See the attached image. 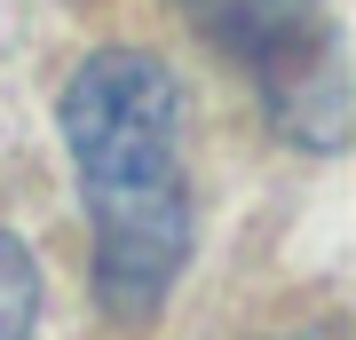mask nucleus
Segmentation results:
<instances>
[{"instance_id":"f257e3e1","label":"nucleus","mask_w":356,"mask_h":340,"mask_svg":"<svg viewBox=\"0 0 356 340\" xmlns=\"http://www.w3.org/2000/svg\"><path fill=\"white\" fill-rule=\"evenodd\" d=\"M64 143L95 222V293L143 325L191 261V182H182V88L159 56L103 48L64 88Z\"/></svg>"},{"instance_id":"f03ea898","label":"nucleus","mask_w":356,"mask_h":340,"mask_svg":"<svg viewBox=\"0 0 356 340\" xmlns=\"http://www.w3.org/2000/svg\"><path fill=\"white\" fill-rule=\"evenodd\" d=\"M254 79H261L269 111H277V127L293 143H309V151H332L341 143V127H348V63H341V32L332 24L293 40L285 56L254 63Z\"/></svg>"},{"instance_id":"7ed1b4c3","label":"nucleus","mask_w":356,"mask_h":340,"mask_svg":"<svg viewBox=\"0 0 356 340\" xmlns=\"http://www.w3.org/2000/svg\"><path fill=\"white\" fill-rule=\"evenodd\" d=\"M182 8H191V24L214 40V48H238L245 63H269V56H285L293 40L332 24L325 0H182Z\"/></svg>"},{"instance_id":"20e7f679","label":"nucleus","mask_w":356,"mask_h":340,"mask_svg":"<svg viewBox=\"0 0 356 340\" xmlns=\"http://www.w3.org/2000/svg\"><path fill=\"white\" fill-rule=\"evenodd\" d=\"M32 316H40V269L0 229V340H32Z\"/></svg>"},{"instance_id":"39448f33","label":"nucleus","mask_w":356,"mask_h":340,"mask_svg":"<svg viewBox=\"0 0 356 340\" xmlns=\"http://www.w3.org/2000/svg\"><path fill=\"white\" fill-rule=\"evenodd\" d=\"M285 340H341V325H309V332H285Z\"/></svg>"}]
</instances>
